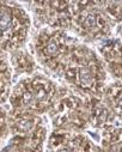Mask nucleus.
Wrapping results in <instances>:
<instances>
[{
  "label": "nucleus",
  "instance_id": "obj_2",
  "mask_svg": "<svg viewBox=\"0 0 122 152\" xmlns=\"http://www.w3.org/2000/svg\"><path fill=\"white\" fill-rule=\"evenodd\" d=\"M79 80H80L81 85H84V86H90V85L92 84V82H94L92 75H91L90 71L86 69V68L80 69V72H79Z\"/></svg>",
  "mask_w": 122,
  "mask_h": 152
},
{
  "label": "nucleus",
  "instance_id": "obj_3",
  "mask_svg": "<svg viewBox=\"0 0 122 152\" xmlns=\"http://www.w3.org/2000/svg\"><path fill=\"white\" fill-rule=\"evenodd\" d=\"M96 23H97V19H96V17L94 15L86 16V18L84 20V25L86 28H94V26H96Z\"/></svg>",
  "mask_w": 122,
  "mask_h": 152
},
{
  "label": "nucleus",
  "instance_id": "obj_7",
  "mask_svg": "<svg viewBox=\"0 0 122 152\" xmlns=\"http://www.w3.org/2000/svg\"><path fill=\"white\" fill-rule=\"evenodd\" d=\"M120 105H121V107H122V98H121V99H120Z\"/></svg>",
  "mask_w": 122,
  "mask_h": 152
},
{
  "label": "nucleus",
  "instance_id": "obj_4",
  "mask_svg": "<svg viewBox=\"0 0 122 152\" xmlns=\"http://www.w3.org/2000/svg\"><path fill=\"white\" fill-rule=\"evenodd\" d=\"M18 126H19V128H20L22 131H28V129L31 128L32 122H31V121H22V122H19Z\"/></svg>",
  "mask_w": 122,
  "mask_h": 152
},
{
  "label": "nucleus",
  "instance_id": "obj_1",
  "mask_svg": "<svg viewBox=\"0 0 122 152\" xmlns=\"http://www.w3.org/2000/svg\"><path fill=\"white\" fill-rule=\"evenodd\" d=\"M12 25V18L9 12L5 10H0V30L7 31Z\"/></svg>",
  "mask_w": 122,
  "mask_h": 152
},
{
  "label": "nucleus",
  "instance_id": "obj_5",
  "mask_svg": "<svg viewBox=\"0 0 122 152\" xmlns=\"http://www.w3.org/2000/svg\"><path fill=\"white\" fill-rule=\"evenodd\" d=\"M56 50H58V46H56L55 43H50V45L47 47V52H48L49 54H54Z\"/></svg>",
  "mask_w": 122,
  "mask_h": 152
},
{
  "label": "nucleus",
  "instance_id": "obj_6",
  "mask_svg": "<svg viewBox=\"0 0 122 152\" xmlns=\"http://www.w3.org/2000/svg\"><path fill=\"white\" fill-rule=\"evenodd\" d=\"M34 96L31 95V94H25V96H24V101H25V103L26 104H31L32 102H34Z\"/></svg>",
  "mask_w": 122,
  "mask_h": 152
},
{
  "label": "nucleus",
  "instance_id": "obj_8",
  "mask_svg": "<svg viewBox=\"0 0 122 152\" xmlns=\"http://www.w3.org/2000/svg\"><path fill=\"white\" fill-rule=\"evenodd\" d=\"M61 152H68V151H66V150H62V151H61Z\"/></svg>",
  "mask_w": 122,
  "mask_h": 152
}]
</instances>
